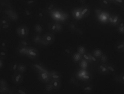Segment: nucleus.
I'll use <instances>...</instances> for the list:
<instances>
[{
    "label": "nucleus",
    "mask_w": 124,
    "mask_h": 94,
    "mask_svg": "<svg viewBox=\"0 0 124 94\" xmlns=\"http://www.w3.org/2000/svg\"><path fill=\"white\" fill-rule=\"evenodd\" d=\"M78 52L80 54H84L85 52V48L83 47L80 46L78 48Z\"/></svg>",
    "instance_id": "obj_31"
},
{
    "label": "nucleus",
    "mask_w": 124,
    "mask_h": 94,
    "mask_svg": "<svg viewBox=\"0 0 124 94\" xmlns=\"http://www.w3.org/2000/svg\"><path fill=\"white\" fill-rule=\"evenodd\" d=\"M119 81L123 84H124V73L122 74L119 77Z\"/></svg>",
    "instance_id": "obj_36"
},
{
    "label": "nucleus",
    "mask_w": 124,
    "mask_h": 94,
    "mask_svg": "<svg viewBox=\"0 0 124 94\" xmlns=\"http://www.w3.org/2000/svg\"><path fill=\"white\" fill-rule=\"evenodd\" d=\"M116 2H118V3H122L123 2L122 0H115Z\"/></svg>",
    "instance_id": "obj_47"
},
{
    "label": "nucleus",
    "mask_w": 124,
    "mask_h": 94,
    "mask_svg": "<svg viewBox=\"0 0 124 94\" xmlns=\"http://www.w3.org/2000/svg\"><path fill=\"white\" fill-rule=\"evenodd\" d=\"M16 93L17 94H28V92L26 89L21 88L16 90Z\"/></svg>",
    "instance_id": "obj_23"
},
{
    "label": "nucleus",
    "mask_w": 124,
    "mask_h": 94,
    "mask_svg": "<svg viewBox=\"0 0 124 94\" xmlns=\"http://www.w3.org/2000/svg\"><path fill=\"white\" fill-rule=\"evenodd\" d=\"M19 63L18 62L14 61L11 63L10 65V69L13 72L16 73L18 72V67Z\"/></svg>",
    "instance_id": "obj_10"
},
{
    "label": "nucleus",
    "mask_w": 124,
    "mask_h": 94,
    "mask_svg": "<svg viewBox=\"0 0 124 94\" xmlns=\"http://www.w3.org/2000/svg\"><path fill=\"white\" fill-rule=\"evenodd\" d=\"M54 7V4L53 3H51V4H49L48 6H47V7H46V9L48 11H50L51 10H53V9Z\"/></svg>",
    "instance_id": "obj_32"
},
{
    "label": "nucleus",
    "mask_w": 124,
    "mask_h": 94,
    "mask_svg": "<svg viewBox=\"0 0 124 94\" xmlns=\"http://www.w3.org/2000/svg\"><path fill=\"white\" fill-rule=\"evenodd\" d=\"M94 90V87L91 85H87L84 86L83 88V91L86 94L92 93Z\"/></svg>",
    "instance_id": "obj_7"
},
{
    "label": "nucleus",
    "mask_w": 124,
    "mask_h": 94,
    "mask_svg": "<svg viewBox=\"0 0 124 94\" xmlns=\"http://www.w3.org/2000/svg\"><path fill=\"white\" fill-rule=\"evenodd\" d=\"M80 57H81V56H80V54L79 53H78L74 54L73 55V60L75 62H78L80 59Z\"/></svg>",
    "instance_id": "obj_24"
},
{
    "label": "nucleus",
    "mask_w": 124,
    "mask_h": 94,
    "mask_svg": "<svg viewBox=\"0 0 124 94\" xmlns=\"http://www.w3.org/2000/svg\"><path fill=\"white\" fill-rule=\"evenodd\" d=\"M50 83L53 86V89L55 90L59 89L61 86V82L59 79L52 80Z\"/></svg>",
    "instance_id": "obj_8"
},
{
    "label": "nucleus",
    "mask_w": 124,
    "mask_h": 94,
    "mask_svg": "<svg viewBox=\"0 0 124 94\" xmlns=\"http://www.w3.org/2000/svg\"><path fill=\"white\" fill-rule=\"evenodd\" d=\"M87 64L86 61L83 60L81 62L80 67L82 68H83V69H85L87 68Z\"/></svg>",
    "instance_id": "obj_30"
},
{
    "label": "nucleus",
    "mask_w": 124,
    "mask_h": 94,
    "mask_svg": "<svg viewBox=\"0 0 124 94\" xmlns=\"http://www.w3.org/2000/svg\"><path fill=\"white\" fill-rule=\"evenodd\" d=\"M34 68H35V70L38 71V72L42 71L45 70V69L42 67L40 65H33Z\"/></svg>",
    "instance_id": "obj_26"
},
{
    "label": "nucleus",
    "mask_w": 124,
    "mask_h": 94,
    "mask_svg": "<svg viewBox=\"0 0 124 94\" xmlns=\"http://www.w3.org/2000/svg\"><path fill=\"white\" fill-rule=\"evenodd\" d=\"M29 47L20 46L17 49L18 54H19L21 55H26L27 52Z\"/></svg>",
    "instance_id": "obj_11"
},
{
    "label": "nucleus",
    "mask_w": 124,
    "mask_h": 94,
    "mask_svg": "<svg viewBox=\"0 0 124 94\" xmlns=\"http://www.w3.org/2000/svg\"><path fill=\"white\" fill-rule=\"evenodd\" d=\"M16 32L19 37L22 38H25L28 36L29 35V29L26 25H21L17 28Z\"/></svg>",
    "instance_id": "obj_1"
},
{
    "label": "nucleus",
    "mask_w": 124,
    "mask_h": 94,
    "mask_svg": "<svg viewBox=\"0 0 124 94\" xmlns=\"http://www.w3.org/2000/svg\"><path fill=\"white\" fill-rule=\"evenodd\" d=\"M19 43L20 46L29 47V46L30 43V41H28V40L23 38V39L20 41Z\"/></svg>",
    "instance_id": "obj_18"
},
{
    "label": "nucleus",
    "mask_w": 124,
    "mask_h": 94,
    "mask_svg": "<svg viewBox=\"0 0 124 94\" xmlns=\"http://www.w3.org/2000/svg\"><path fill=\"white\" fill-rule=\"evenodd\" d=\"M8 51L7 49H0V58L1 59H5L8 56Z\"/></svg>",
    "instance_id": "obj_12"
},
{
    "label": "nucleus",
    "mask_w": 124,
    "mask_h": 94,
    "mask_svg": "<svg viewBox=\"0 0 124 94\" xmlns=\"http://www.w3.org/2000/svg\"><path fill=\"white\" fill-rule=\"evenodd\" d=\"M64 52L65 53L67 54V55L70 54L71 53V51L70 50V49L69 48H65L64 50Z\"/></svg>",
    "instance_id": "obj_37"
},
{
    "label": "nucleus",
    "mask_w": 124,
    "mask_h": 94,
    "mask_svg": "<svg viewBox=\"0 0 124 94\" xmlns=\"http://www.w3.org/2000/svg\"><path fill=\"white\" fill-rule=\"evenodd\" d=\"M26 55L30 59H36L39 57V53L37 49L32 47H29Z\"/></svg>",
    "instance_id": "obj_3"
},
{
    "label": "nucleus",
    "mask_w": 124,
    "mask_h": 94,
    "mask_svg": "<svg viewBox=\"0 0 124 94\" xmlns=\"http://www.w3.org/2000/svg\"><path fill=\"white\" fill-rule=\"evenodd\" d=\"M10 24H8L5 25L1 26V28L3 30H8L10 28Z\"/></svg>",
    "instance_id": "obj_28"
},
{
    "label": "nucleus",
    "mask_w": 124,
    "mask_h": 94,
    "mask_svg": "<svg viewBox=\"0 0 124 94\" xmlns=\"http://www.w3.org/2000/svg\"><path fill=\"white\" fill-rule=\"evenodd\" d=\"M101 60H102V62H104L105 63V62L106 61V57L105 55H103L101 56Z\"/></svg>",
    "instance_id": "obj_40"
},
{
    "label": "nucleus",
    "mask_w": 124,
    "mask_h": 94,
    "mask_svg": "<svg viewBox=\"0 0 124 94\" xmlns=\"http://www.w3.org/2000/svg\"><path fill=\"white\" fill-rule=\"evenodd\" d=\"M38 16L40 19H44L45 16V12L42 11H40L38 13Z\"/></svg>",
    "instance_id": "obj_33"
},
{
    "label": "nucleus",
    "mask_w": 124,
    "mask_h": 94,
    "mask_svg": "<svg viewBox=\"0 0 124 94\" xmlns=\"http://www.w3.org/2000/svg\"><path fill=\"white\" fill-rule=\"evenodd\" d=\"M0 46L1 49H7L9 47V43L6 40H3L0 43Z\"/></svg>",
    "instance_id": "obj_13"
},
{
    "label": "nucleus",
    "mask_w": 124,
    "mask_h": 94,
    "mask_svg": "<svg viewBox=\"0 0 124 94\" xmlns=\"http://www.w3.org/2000/svg\"><path fill=\"white\" fill-rule=\"evenodd\" d=\"M0 86H7V84L6 81L4 79H1L0 81Z\"/></svg>",
    "instance_id": "obj_34"
},
{
    "label": "nucleus",
    "mask_w": 124,
    "mask_h": 94,
    "mask_svg": "<svg viewBox=\"0 0 124 94\" xmlns=\"http://www.w3.org/2000/svg\"><path fill=\"white\" fill-rule=\"evenodd\" d=\"M24 13H25V15L27 17H30L32 16V12L29 10H26L25 11Z\"/></svg>",
    "instance_id": "obj_35"
},
{
    "label": "nucleus",
    "mask_w": 124,
    "mask_h": 94,
    "mask_svg": "<svg viewBox=\"0 0 124 94\" xmlns=\"http://www.w3.org/2000/svg\"><path fill=\"white\" fill-rule=\"evenodd\" d=\"M91 60H93V62H96V58L94 57L93 56H91Z\"/></svg>",
    "instance_id": "obj_46"
},
{
    "label": "nucleus",
    "mask_w": 124,
    "mask_h": 94,
    "mask_svg": "<svg viewBox=\"0 0 124 94\" xmlns=\"http://www.w3.org/2000/svg\"><path fill=\"white\" fill-rule=\"evenodd\" d=\"M89 8L87 7H85L81 9V16L83 17L86 16L89 13Z\"/></svg>",
    "instance_id": "obj_16"
},
{
    "label": "nucleus",
    "mask_w": 124,
    "mask_h": 94,
    "mask_svg": "<svg viewBox=\"0 0 124 94\" xmlns=\"http://www.w3.org/2000/svg\"><path fill=\"white\" fill-rule=\"evenodd\" d=\"M94 55L95 56L100 57L101 54V51L99 49H96L94 51Z\"/></svg>",
    "instance_id": "obj_29"
},
{
    "label": "nucleus",
    "mask_w": 124,
    "mask_h": 94,
    "mask_svg": "<svg viewBox=\"0 0 124 94\" xmlns=\"http://www.w3.org/2000/svg\"><path fill=\"white\" fill-rule=\"evenodd\" d=\"M83 57H84V58L86 60H88L89 59V57H88V56L87 55L85 54H84L83 55Z\"/></svg>",
    "instance_id": "obj_45"
},
{
    "label": "nucleus",
    "mask_w": 124,
    "mask_h": 94,
    "mask_svg": "<svg viewBox=\"0 0 124 94\" xmlns=\"http://www.w3.org/2000/svg\"><path fill=\"white\" fill-rule=\"evenodd\" d=\"M102 3L104 4V5H108L109 3L108 1L107 0H104L102 1Z\"/></svg>",
    "instance_id": "obj_44"
},
{
    "label": "nucleus",
    "mask_w": 124,
    "mask_h": 94,
    "mask_svg": "<svg viewBox=\"0 0 124 94\" xmlns=\"http://www.w3.org/2000/svg\"><path fill=\"white\" fill-rule=\"evenodd\" d=\"M34 29L38 33H41L43 31V28L39 24H36L34 25Z\"/></svg>",
    "instance_id": "obj_17"
},
{
    "label": "nucleus",
    "mask_w": 124,
    "mask_h": 94,
    "mask_svg": "<svg viewBox=\"0 0 124 94\" xmlns=\"http://www.w3.org/2000/svg\"><path fill=\"white\" fill-rule=\"evenodd\" d=\"M27 70V67L25 65L23 64H19L18 67V72L19 73H24Z\"/></svg>",
    "instance_id": "obj_15"
},
{
    "label": "nucleus",
    "mask_w": 124,
    "mask_h": 94,
    "mask_svg": "<svg viewBox=\"0 0 124 94\" xmlns=\"http://www.w3.org/2000/svg\"><path fill=\"white\" fill-rule=\"evenodd\" d=\"M38 78L41 81L44 83H47L51 79L50 73L46 70L38 72Z\"/></svg>",
    "instance_id": "obj_2"
},
{
    "label": "nucleus",
    "mask_w": 124,
    "mask_h": 94,
    "mask_svg": "<svg viewBox=\"0 0 124 94\" xmlns=\"http://www.w3.org/2000/svg\"><path fill=\"white\" fill-rule=\"evenodd\" d=\"M0 94H1V93H0Z\"/></svg>",
    "instance_id": "obj_50"
},
{
    "label": "nucleus",
    "mask_w": 124,
    "mask_h": 94,
    "mask_svg": "<svg viewBox=\"0 0 124 94\" xmlns=\"http://www.w3.org/2000/svg\"><path fill=\"white\" fill-rule=\"evenodd\" d=\"M50 74L51 79L52 80H54V79L61 80V75L59 72L56 71H53L50 73Z\"/></svg>",
    "instance_id": "obj_9"
},
{
    "label": "nucleus",
    "mask_w": 124,
    "mask_h": 94,
    "mask_svg": "<svg viewBox=\"0 0 124 94\" xmlns=\"http://www.w3.org/2000/svg\"><path fill=\"white\" fill-rule=\"evenodd\" d=\"M53 87L51 83L47 85L46 86L45 90L47 92H50L53 90Z\"/></svg>",
    "instance_id": "obj_27"
},
{
    "label": "nucleus",
    "mask_w": 124,
    "mask_h": 94,
    "mask_svg": "<svg viewBox=\"0 0 124 94\" xmlns=\"http://www.w3.org/2000/svg\"><path fill=\"white\" fill-rule=\"evenodd\" d=\"M107 68L109 71H110L111 72H114L115 71L114 68L111 66H109Z\"/></svg>",
    "instance_id": "obj_38"
},
{
    "label": "nucleus",
    "mask_w": 124,
    "mask_h": 94,
    "mask_svg": "<svg viewBox=\"0 0 124 94\" xmlns=\"http://www.w3.org/2000/svg\"><path fill=\"white\" fill-rule=\"evenodd\" d=\"M70 28H71L72 30H74L75 29V25L74 24L72 23V24H70Z\"/></svg>",
    "instance_id": "obj_42"
},
{
    "label": "nucleus",
    "mask_w": 124,
    "mask_h": 94,
    "mask_svg": "<svg viewBox=\"0 0 124 94\" xmlns=\"http://www.w3.org/2000/svg\"><path fill=\"white\" fill-rule=\"evenodd\" d=\"M124 45L123 44H120V45H118L117 47V48L118 49H121L122 48H124Z\"/></svg>",
    "instance_id": "obj_43"
},
{
    "label": "nucleus",
    "mask_w": 124,
    "mask_h": 94,
    "mask_svg": "<svg viewBox=\"0 0 124 94\" xmlns=\"http://www.w3.org/2000/svg\"><path fill=\"white\" fill-rule=\"evenodd\" d=\"M41 40H42V38H41L40 36L39 35L35 36L34 38H33V41L36 43H40Z\"/></svg>",
    "instance_id": "obj_25"
},
{
    "label": "nucleus",
    "mask_w": 124,
    "mask_h": 94,
    "mask_svg": "<svg viewBox=\"0 0 124 94\" xmlns=\"http://www.w3.org/2000/svg\"><path fill=\"white\" fill-rule=\"evenodd\" d=\"M123 10H124V9H123Z\"/></svg>",
    "instance_id": "obj_51"
},
{
    "label": "nucleus",
    "mask_w": 124,
    "mask_h": 94,
    "mask_svg": "<svg viewBox=\"0 0 124 94\" xmlns=\"http://www.w3.org/2000/svg\"><path fill=\"white\" fill-rule=\"evenodd\" d=\"M24 76L21 73L17 72L15 73L12 77V81L14 84L19 85L21 84L23 80Z\"/></svg>",
    "instance_id": "obj_5"
},
{
    "label": "nucleus",
    "mask_w": 124,
    "mask_h": 94,
    "mask_svg": "<svg viewBox=\"0 0 124 94\" xmlns=\"http://www.w3.org/2000/svg\"><path fill=\"white\" fill-rule=\"evenodd\" d=\"M48 29L52 32H58L61 31L62 27L60 24L58 22H52L49 24Z\"/></svg>",
    "instance_id": "obj_6"
},
{
    "label": "nucleus",
    "mask_w": 124,
    "mask_h": 94,
    "mask_svg": "<svg viewBox=\"0 0 124 94\" xmlns=\"http://www.w3.org/2000/svg\"><path fill=\"white\" fill-rule=\"evenodd\" d=\"M73 13L74 17L76 19H78V17H82L81 14V9L76 10L75 11L74 10Z\"/></svg>",
    "instance_id": "obj_22"
},
{
    "label": "nucleus",
    "mask_w": 124,
    "mask_h": 94,
    "mask_svg": "<svg viewBox=\"0 0 124 94\" xmlns=\"http://www.w3.org/2000/svg\"><path fill=\"white\" fill-rule=\"evenodd\" d=\"M99 70L100 71L101 73L103 74H106L108 72V70L107 68L106 67L103 66V65H101L99 68Z\"/></svg>",
    "instance_id": "obj_20"
},
{
    "label": "nucleus",
    "mask_w": 124,
    "mask_h": 94,
    "mask_svg": "<svg viewBox=\"0 0 124 94\" xmlns=\"http://www.w3.org/2000/svg\"><path fill=\"white\" fill-rule=\"evenodd\" d=\"M4 65V63L2 59H0V68L2 69V68L3 67Z\"/></svg>",
    "instance_id": "obj_39"
},
{
    "label": "nucleus",
    "mask_w": 124,
    "mask_h": 94,
    "mask_svg": "<svg viewBox=\"0 0 124 94\" xmlns=\"http://www.w3.org/2000/svg\"><path fill=\"white\" fill-rule=\"evenodd\" d=\"M119 94V93H118V94Z\"/></svg>",
    "instance_id": "obj_49"
},
{
    "label": "nucleus",
    "mask_w": 124,
    "mask_h": 94,
    "mask_svg": "<svg viewBox=\"0 0 124 94\" xmlns=\"http://www.w3.org/2000/svg\"><path fill=\"white\" fill-rule=\"evenodd\" d=\"M9 88L8 86H0V92L1 94H5V93L9 92Z\"/></svg>",
    "instance_id": "obj_19"
},
{
    "label": "nucleus",
    "mask_w": 124,
    "mask_h": 94,
    "mask_svg": "<svg viewBox=\"0 0 124 94\" xmlns=\"http://www.w3.org/2000/svg\"><path fill=\"white\" fill-rule=\"evenodd\" d=\"M25 5L29 7H32L36 4V1L33 0H29L25 1Z\"/></svg>",
    "instance_id": "obj_21"
},
{
    "label": "nucleus",
    "mask_w": 124,
    "mask_h": 94,
    "mask_svg": "<svg viewBox=\"0 0 124 94\" xmlns=\"http://www.w3.org/2000/svg\"><path fill=\"white\" fill-rule=\"evenodd\" d=\"M119 30L120 32L123 33H124V27H120L119 28Z\"/></svg>",
    "instance_id": "obj_41"
},
{
    "label": "nucleus",
    "mask_w": 124,
    "mask_h": 94,
    "mask_svg": "<svg viewBox=\"0 0 124 94\" xmlns=\"http://www.w3.org/2000/svg\"><path fill=\"white\" fill-rule=\"evenodd\" d=\"M120 26H121V27H123V26H124V24L123 23H121L120 24Z\"/></svg>",
    "instance_id": "obj_48"
},
{
    "label": "nucleus",
    "mask_w": 124,
    "mask_h": 94,
    "mask_svg": "<svg viewBox=\"0 0 124 94\" xmlns=\"http://www.w3.org/2000/svg\"><path fill=\"white\" fill-rule=\"evenodd\" d=\"M9 24H10V21L8 17H3L1 18L0 21V26Z\"/></svg>",
    "instance_id": "obj_14"
},
{
    "label": "nucleus",
    "mask_w": 124,
    "mask_h": 94,
    "mask_svg": "<svg viewBox=\"0 0 124 94\" xmlns=\"http://www.w3.org/2000/svg\"><path fill=\"white\" fill-rule=\"evenodd\" d=\"M42 40L44 44L49 45L54 42L55 40V36L52 33H46L43 35Z\"/></svg>",
    "instance_id": "obj_4"
}]
</instances>
